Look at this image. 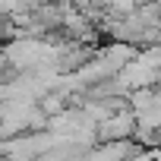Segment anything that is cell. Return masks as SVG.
<instances>
[{"label":"cell","mask_w":161,"mask_h":161,"mask_svg":"<svg viewBox=\"0 0 161 161\" xmlns=\"http://www.w3.org/2000/svg\"><path fill=\"white\" fill-rule=\"evenodd\" d=\"M133 133H136V111H130V108H120L98 123V139H104V142L108 139H126Z\"/></svg>","instance_id":"obj_1"}]
</instances>
